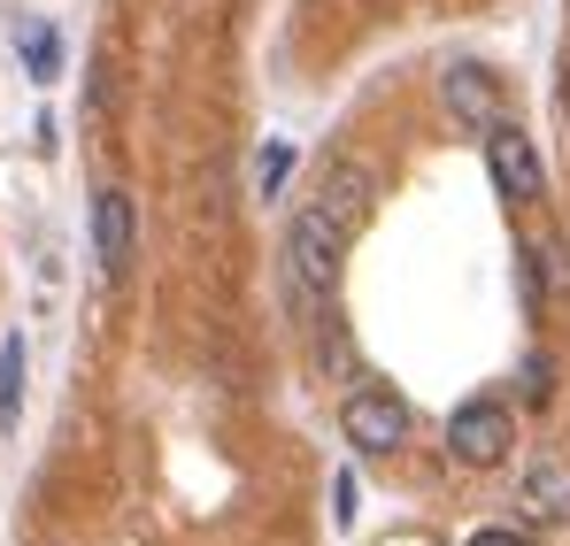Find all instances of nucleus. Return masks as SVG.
<instances>
[{"instance_id":"obj_1","label":"nucleus","mask_w":570,"mask_h":546,"mask_svg":"<svg viewBox=\"0 0 570 546\" xmlns=\"http://www.w3.org/2000/svg\"><path fill=\"white\" fill-rule=\"evenodd\" d=\"M347 247H355V231H347L340 216H324L316 200L293 208V224H285V292H293V308H308V316L332 308Z\"/></svg>"},{"instance_id":"obj_2","label":"nucleus","mask_w":570,"mask_h":546,"mask_svg":"<svg viewBox=\"0 0 570 546\" xmlns=\"http://www.w3.org/2000/svg\"><path fill=\"white\" fill-rule=\"evenodd\" d=\"M340 431H347L355 455H393V447L409 439V400L385 393V385H355L347 408H340Z\"/></svg>"},{"instance_id":"obj_3","label":"nucleus","mask_w":570,"mask_h":546,"mask_svg":"<svg viewBox=\"0 0 570 546\" xmlns=\"http://www.w3.org/2000/svg\"><path fill=\"white\" fill-rule=\"evenodd\" d=\"M485 139V170H493V192L509 200V208H532L540 192H548V170H540V155H532V139L501 116L493 131H478Z\"/></svg>"},{"instance_id":"obj_4","label":"nucleus","mask_w":570,"mask_h":546,"mask_svg":"<svg viewBox=\"0 0 570 546\" xmlns=\"http://www.w3.org/2000/svg\"><path fill=\"white\" fill-rule=\"evenodd\" d=\"M448 447H455V461H471V469L509 461V447H517V416H509V400H463V408L448 416Z\"/></svg>"},{"instance_id":"obj_5","label":"nucleus","mask_w":570,"mask_h":546,"mask_svg":"<svg viewBox=\"0 0 570 546\" xmlns=\"http://www.w3.org/2000/svg\"><path fill=\"white\" fill-rule=\"evenodd\" d=\"M440 100H448V116H455L463 131H493V123L509 116V86H501L485 62H448Z\"/></svg>"},{"instance_id":"obj_6","label":"nucleus","mask_w":570,"mask_h":546,"mask_svg":"<svg viewBox=\"0 0 570 546\" xmlns=\"http://www.w3.org/2000/svg\"><path fill=\"white\" fill-rule=\"evenodd\" d=\"M131 255H139V216H131V192L100 185V192H94V262H100V277H124V270H131Z\"/></svg>"},{"instance_id":"obj_7","label":"nucleus","mask_w":570,"mask_h":546,"mask_svg":"<svg viewBox=\"0 0 570 546\" xmlns=\"http://www.w3.org/2000/svg\"><path fill=\"white\" fill-rule=\"evenodd\" d=\"M371 200H379V178H371L363 162H332L324 185H316V208H324V216H340L347 231H363V224H371Z\"/></svg>"},{"instance_id":"obj_8","label":"nucleus","mask_w":570,"mask_h":546,"mask_svg":"<svg viewBox=\"0 0 570 546\" xmlns=\"http://www.w3.org/2000/svg\"><path fill=\"white\" fill-rule=\"evenodd\" d=\"M524 516L570 524V455H540L532 469H524Z\"/></svg>"},{"instance_id":"obj_9","label":"nucleus","mask_w":570,"mask_h":546,"mask_svg":"<svg viewBox=\"0 0 570 546\" xmlns=\"http://www.w3.org/2000/svg\"><path fill=\"white\" fill-rule=\"evenodd\" d=\"M23 424V331L0 339V431Z\"/></svg>"},{"instance_id":"obj_10","label":"nucleus","mask_w":570,"mask_h":546,"mask_svg":"<svg viewBox=\"0 0 570 546\" xmlns=\"http://www.w3.org/2000/svg\"><path fill=\"white\" fill-rule=\"evenodd\" d=\"M23 70H31L39 86L62 70V39H55V23H23Z\"/></svg>"},{"instance_id":"obj_11","label":"nucleus","mask_w":570,"mask_h":546,"mask_svg":"<svg viewBox=\"0 0 570 546\" xmlns=\"http://www.w3.org/2000/svg\"><path fill=\"white\" fill-rule=\"evenodd\" d=\"M285 178H293V139H271V147L255 155V192H263V200H278Z\"/></svg>"},{"instance_id":"obj_12","label":"nucleus","mask_w":570,"mask_h":546,"mask_svg":"<svg viewBox=\"0 0 570 546\" xmlns=\"http://www.w3.org/2000/svg\"><path fill=\"white\" fill-rule=\"evenodd\" d=\"M517 285H524V308H548V262H540V247H517Z\"/></svg>"},{"instance_id":"obj_13","label":"nucleus","mask_w":570,"mask_h":546,"mask_svg":"<svg viewBox=\"0 0 570 546\" xmlns=\"http://www.w3.org/2000/svg\"><path fill=\"white\" fill-rule=\"evenodd\" d=\"M517 385H524V400H532V408H540V400H556V355H524Z\"/></svg>"},{"instance_id":"obj_14","label":"nucleus","mask_w":570,"mask_h":546,"mask_svg":"<svg viewBox=\"0 0 570 546\" xmlns=\"http://www.w3.org/2000/svg\"><path fill=\"white\" fill-rule=\"evenodd\" d=\"M471 546H540V539L517 532V524H485V532H471Z\"/></svg>"},{"instance_id":"obj_15","label":"nucleus","mask_w":570,"mask_h":546,"mask_svg":"<svg viewBox=\"0 0 570 546\" xmlns=\"http://www.w3.org/2000/svg\"><path fill=\"white\" fill-rule=\"evenodd\" d=\"M332 500H340L332 516H340V532H347V524H355V469H340V485H332Z\"/></svg>"},{"instance_id":"obj_16","label":"nucleus","mask_w":570,"mask_h":546,"mask_svg":"<svg viewBox=\"0 0 570 546\" xmlns=\"http://www.w3.org/2000/svg\"><path fill=\"white\" fill-rule=\"evenodd\" d=\"M563 116H570V78H563Z\"/></svg>"}]
</instances>
